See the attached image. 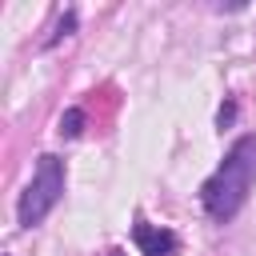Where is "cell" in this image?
Masks as SVG:
<instances>
[{
  "instance_id": "obj_5",
  "label": "cell",
  "mask_w": 256,
  "mask_h": 256,
  "mask_svg": "<svg viewBox=\"0 0 256 256\" xmlns=\"http://www.w3.org/2000/svg\"><path fill=\"white\" fill-rule=\"evenodd\" d=\"M72 28H76V12H64V16H60V20H56V32H52V36H48V44H56V40H60V36H68V32H72Z\"/></svg>"
},
{
  "instance_id": "obj_1",
  "label": "cell",
  "mask_w": 256,
  "mask_h": 256,
  "mask_svg": "<svg viewBox=\"0 0 256 256\" xmlns=\"http://www.w3.org/2000/svg\"><path fill=\"white\" fill-rule=\"evenodd\" d=\"M252 180H256V136H240V140L228 148L224 164H220V168L204 180V188H200L204 212H208L216 224H228V220L244 208V200H248V192H252Z\"/></svg>"
},
{
  "instance_id": "obj_3",
  "label": "cell",
  "mask_w": 256,
  "mask_h": 256,
  "mask_svg": "<svg viewBox=\"0 0 256 256\" xmlns=\"http://www.w3.org/2000/svg\"><path fill=\"white\" fill-rule=\"evenodd\" d=\"M132 236H136V244H140V252H144V256H176V248H180L176 232L156 228V224H144V220H136Z\"/></svg>"
},
{
  "instance_id": "obj_7",
  "label": "cell",
  "mask_w": 256,
  "mask_h": 256,
  "mask_svg": "<svg viewBox=\"0 0 256 256\" xmlns=\"http://www.w3.org/2000/svg\"><path fill=\"white\" fill-rule=\"evenodd\" d=\"M108 256H124V252H108Z\"/></svg>"
},
{
  "instance_id": "obj_2",
  "label": "cell",
  "mask_w": 256,
  "mask_h": 256,
  "mask_svg": "<svg viewBox=\"0 0 256 256\" xmlns=\"http://www.w3.org/2000/svg\"><path fill=\"white\" fill-rule=\"evenodd\" d=\"M60 196H64V164L56 156H40L36 160V172H32V184L20 196V212H16L20 224L24 228H36L60 204Z\"/></svg>"
},
{
  "instance_id": "obj_6",
  "label": "cell",
  "mask_w": 256,
  "mask_h": 256,
  "mask_svg": "<svg viewBox=\"0 0 256 256\" xmlns=\"http://www.w3.org/2000/svg\"><path fill=\"white\" fill-rule=\"evenodd\" d=\"M232 120H236V104H232V100H224V108H220V116H216V124H220V128H228Z\"/></svg>"
},
{
  "instance_id": "obj_4",
  "label": "cell",
  "mask_w": 256,
  "mask_h": 256,
  "mask_svg": "<svg viewBox=\"0 0 256 256\" xmlns=\"http://www.w3.org/2000/svg\"><path fill=\"white\" fill-rule=\"evenodd\" d=\"M80 132H84V112H80V108H68V112L60 116V136L72 140V136H80Z\"/></svg>"
}]
</instances>
